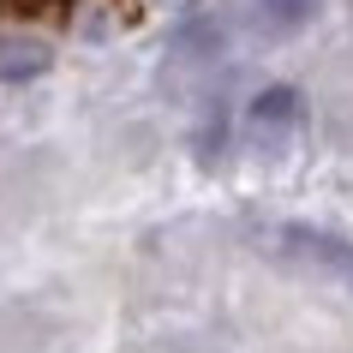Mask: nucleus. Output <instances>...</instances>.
I'll list each match as a JSON object with an SVG mask.
<instances>
[{"label": "nucleus", "instance_id": "obj_1", "mask_svg": "<svg viewBox=\"0 0 353 353\" xmlns=\"http://www.w3.org/2000/svg\"><path fill=\"white\" fill-rule=\"evenodd\" d=\"M281 245H288L305 270H317V276L353 288V240H347V234L317 228V222H288V228H281Z\"/></svg>", "mask_w": 353, "mask_h": 353}, {"label": "nucleus", "instance_id": "obj_3", "mask_svg": "<svg viewBox=\"0 0 353 353\" xmlns=\"http://www.w3.org/2000/svg\"><path fill=\"white\" fill-rule=\"evenodd\" d=\"M317 12V0H263V19L276 30H299V24Z\"/></svg>", "mask_w": 353, "mask_h": 353}, {"label": "nucleus", "instance_id": "obj_2", "mask_svg": "<svg viewBox=\"0 0 353 353\" xmlns=\"http://www.w3.org/2000/svg\"><path fill=\"white\" fill-rule=\"evenodd\" d=\"M294 120H299V96L288 90V84L258 90V102H252V126H294Z\"/></svg>", "mask_w": 353, "mask_h": 353}]
</instances>
